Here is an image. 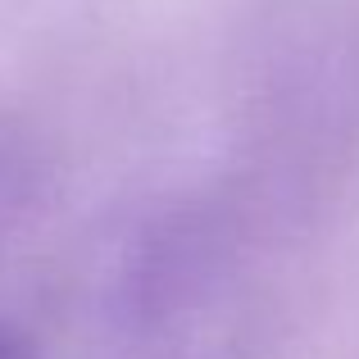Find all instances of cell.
Wrapping results in <instances>:
<instances>
[{"mask_svg":"<svg viewBox=\"0 0 359 359\" xmlns=\"http://www.w3.org/2000/svg\"><path fill=\"white\" fill-rule=\"evenodd\" d=\"M32 177H36V155H32L27 132L14 128L9 118H0V210L23 201Z\"/></svg>","mask_w":359,"mask_h":359,"instance_id":"cell-1","label":"cell"},{"mask_svg":"<svg viewBox=\"0 0 359 359\" xmlns=\"http://www.w3.org/2000/svg\"><path fill=\"white\" fill-rule=\"evenodd\" d=\"M0 359H32V351H27V341L18 332L0 327Z\"/></svg>","mask_w":359,"mask_h":359,"instance_id":"cell-2","label":"cell"}]
</instances>
